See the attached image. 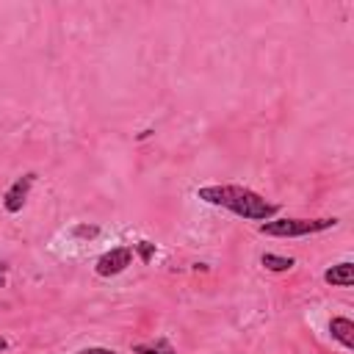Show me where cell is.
Listing matches in <instances>:
<instances>
[{
  "mask_svg": "<svg viewBox=\"0 0 354 354\" xmlns=\"http://www.w3.org/2000/svg\"><path fill=\"white\" fill-rule=\"evenodd\" d=\"M196 196L207 205L227 207L235 216L249 218V221H271V216L279 210V205L266 202L257 191L243 188V185H205L196 191Z\"/></svg>",
  "mask_w": 354,
  "mask_h": 354,
  "instance_id": "cell-1",
  "label": "cell"
},
{
  "mask_svg": "<svg viewBox=\"0 0 354 354\" xmlns=\"http://www.w3.org/2000/svg\"><path fill=\"white\" fill-rule=\"evenodd\" d=\"M75 354H116L113 348H102V346H88V348H80Z\"/></svg>",
  "mask_w": 354,
  "mask_h": 354,
  "instance_id": "cell-11",
  "label": "cell"
},
{
  "mask_svg": "<svg viewBox=\"0 0 354 354\" xmlns=\"http://www.w3.org/2000/svg\"><path fill=\"white\" fill-rule=\"evenodd\" d=\"M6 268H8V266H6V263H0V274H3V271H6Z\"/></svg>",
  "mask_w": 354,
  "mask_h": 354,
  "instance_id": "cell-14",
  "label": "cell"
},
{
  "mask_svg": "<svg viewBox=\"0 0 354 354\" xmlns=\"http://www.w3.org/2000/svg\"><path fill=\"white\" fill-rule=\"evenodd\" d=\"M335 224H337L335 216H324V218H274V221H263L257 230L263 235H274V238H301V235L332 230Z\"/></svg>",
  "mask_w": 354,
  "mask_h": 354,
  "instance_id": "cell-2",
  "label": "cell"
},
{
  "mask_svg": "<svg viewBox=\"0 0 354 354\" xmlns=\"http://www.w3.org/2000/svg\"><path fill=\"white\" fill-rule=\"evenodd\" d=\"M0 288H6V277L3 274H0Z\"/></svg>",
  "mask_w": 354,
  "mask_h": 354,
  "instance_id": "cell-13",
  "label": "cell"
},
{
  "mask_svg": "<svg viewBox=\"0 0 354 354\" xmlns=\"http://www.w3.org/2000/svg\"><path fill=\"white\" fill-rule=\"evenodd\" d=\"M133 249L138 252V257H141L144 263H149L152 254H155V243H152V241H138V243H133Z\"/></svg>",
  "mask_w": 354,
  "mask_h": 354,
  "instance_id": "cell-9",
  "label": "cell"
},
{
  "mask_svg": "<svg viewBox=\"0 0 354 354\" xmlns=\"http://www.w3.org/2000/svg\"><path fill=\"white\" fill-rule=\"evenodd\" d=\"M329 332H332V337H335L343 348H354V321H351V318L335 315V318L329 321Z\"/></svg>",
  "mask_w": 354,
  "mask_h": 354,
  "instance_id": "cell-6",
  "label": "cell"
},
{
  "mask_svg": "<svg viewBox=\"0 0 354 354\" xmlns=\"http://www.w3.org/2000/svg\"><path fill=\"white\" fill-rule=\"evenodd\" d=\"M6 348H8V343H6L3 337H0V351H6Z\"/></svg>",
  "mask_w": 354,
  "mask_h": 354,
  "instance_id": "cell-12",
  "label": "cell"
},
{
  "mask_svg": "<svg viewBox=\"0 0 354 354\" xmlns=\"http://www.w3.org/2000/svg\"><path fill=\"white\" fill-rule=\"evenodd\" d=\"M33 180H36V174L28 171V174L17 177V180L8 185V191L3 194V207H6L8 213H19V210H22V205H25V199H28V194H30Z\"/></svg>",
  "mask_w": 354,
  "mask_h": 354,
  "instance_id": "cell-4",
  "label": "cell"
},
{
  "mask_svg": "<svg viewBox=\"0 0 354 354\" xmlns=\"http://www.w3.org/2000/svg\"><path fill=\"white\" fill-rule=\"evenodd\" d=\"M133 354H174V346H171L166 337H158V340L136 343V346H133Z\"/></svg>",
  "mask_w": 354,
  "mask_h": 354,
  "instance_id": "cell-7",
  "label": "cell"
},
{
  "mask_svg": "<svg viewBox=\"0 0 354 354\" xmlns=\"http://www.w3.org/2000/svg\"><path fill=\"white\" fill-rule=\"evenodd\" d=\"M260 263L268 268V271H290L296 263H293V257H282V254H271V252H266L263 257H260Z\"/></svg>",
  "mask_w": 354,
  "mask_h": 354,
  "instance_id": "cell-8",
  "label": "cell"
},
{
  "mask_svg": "<svg viewBox=\"0 0 354 354\" xmlns=\"http://www.w3.org/2000/svg\"><path fill=\"white\" fill-rule=\"evenodd\" d=\"M324 282L335 285V288H351L354 285V266L346 260V263H337V266L326 268L324 271Z\"/></svg>",
  "mask_w": 354,
  "mask_h": 354,
  "instance_id": "cell-5",
  "label": "cell"
},
{
  "mask_svg": "<svg viewBox=\"0 0 354 354\" xmlns=\"http://www.w3.org/2000/svg\"><path fill=\"white\" fill-rule=\"evenodd\" d=\"M72 232H75L77 238H94L100 230H97V227H88V224H80V227H75Z\"/></svg>",
  "mask_w": 354,
  "mask_h": 354,
  "instance_id": "cell-10",
  "label": "cell"
},
{
  "mask_svg": "<svg viewBox=\"0 0 354 354\" xmlns=\"http://www.w3.org/2000/svg\"><path fill=\"white\" fill-rule=\"evenodd\" d=\"M130 263H133V246H116V249L105 252V254L97 260L94 271H97L100 277H116V274H122Z\"/></svg>",
  "mask_w": 354,
  "mask_h": 354,
  "instance_id": "cell-3",
  "label": "cell"
}]
</instances>
